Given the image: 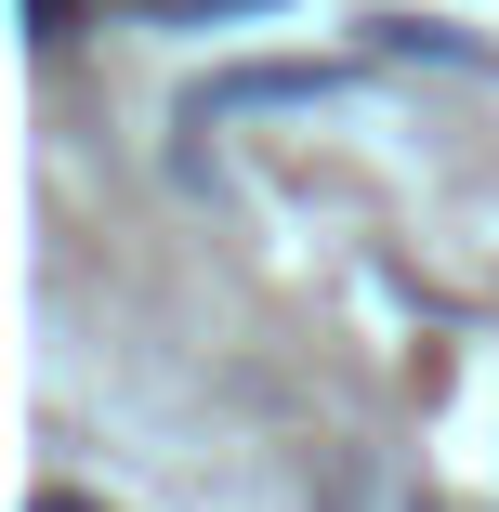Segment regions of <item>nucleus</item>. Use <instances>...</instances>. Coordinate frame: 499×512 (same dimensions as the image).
I'll use <instances>...</instances> for the list:
<instances>
[{"label": "nucleus", "mask_w": 499, "mask_h": 512, "mask_svg": "<svg viewBox=\"0 0 499 512\" xmlns=\"http://www.w3.org/2000/svg\"><path fill=\"white\" fill-rule=\"evenodd\" d=\"M27 512H92V499H66V486H40V499H27Z\"/></svg>", "instance_id": "4"}, {"label": "nucleus", "mask_w": 499, "mask_h": 512, "mask_svg": "<svg viewBox=\"0 0 499 512\" xmlns=\"http://www.w3.org/2000/svg\"><path fill=\"white\" fill-rule=\"evenodd\" d=\"M66 27H79V0H27V40H40V53H53Z\"/></svg>", "instance_id": "3"}, {"label": "nucleus", "mask_w": 499, "mask_h": 512, "mask_svg": "<svg viewBox=\"0 0 499 512\" xmlns=\"http://www.w3.org/2000/svg\"><path fill=\"white\" fill-rule=\"evenodd\" d=\"M368 40H381V53H447V66H486V40L434 27V14H368Z\"/></svg>", "instance_id": "2"}, {"label": "nucleus", "mask_w": 499, "mask_h": 512, "mask_svg": "<svg viewBox=\"0 0 499 512\" xmlns=\"http://www.w3.org/2000/svg\"><path fill=\"white\" fill-rule=\"evenodd\" d=\"M342 92V66H224L211 92H197V119L211 106H329Z\"/></svg>", "instance_id": "1"}]
</instances>
